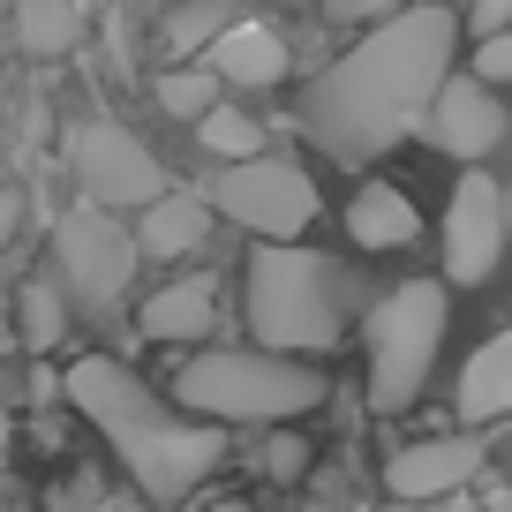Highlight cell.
<instances>
[{"label":"cell","mask_w":512,"mask_h":512,"mask_svg":"<svg viewBox=\"0 0 512 512\" xmlns=\"http://www.w3.org/2000/svg\"><path fill=\"white\" fill-rule=\"evenodd\" d=\"M452 46H460V16L415 0L400 16L369 23L362 46H347L317 83L302 91V128L324 159H384V151L415 136L430 113L437 83L452 76Z\"/></svg>","instance_id":"cell-1"},{"label":"cell","mask_w":512,"mask_h":512,"mask_svg":"<svg viewBox=\"0 0 512 512\" xmlns=\"http://www.w3.org/2000/svg\"><path fill=\"white\" fill-rule=\"evenodd\" d=\"M61 392H68V407L113 445V460L128 467V482H136L151 505H181V497H196L211 475H219L226 430L204 422V415H189V407H174V400H159L121 354H76L68 377H61Z\"/></svg>","instance_id":"cell-2"},{"label":"cell","mask_w":512,"mask_h":512,"mask_svg":"<svg viewBox=\"0 0 512 512\" xmlns=\"http://www.w3.org/2000/svg\"><path fill=\"white\" fill-rule=\"evenodd\" d=\"M241 317L256 347L332 354L354 324V279L339 256H317L302 241H256L241 264Z\"/></svg>","instance_id":"cell-3"},{"label":"cell","mask_w":512,"mask_h":512,"mask_svg":"<svg viewBox=\"0 0 512 512\" xmlns=\"http://www.w3.org/2000/svg\"><path fill=\"white\" fill-rule=\"evenodd\" d=\"M166 400L189 415L219 422V430H272V422H302L309 407L332 400V384L309 354L279 347H204L174 369Z\"/></svg>","instance_id":"cell-4"},{"label":"cell","mask_w":512,"mask_h":512,"mask_svg":"<svg viewBox=\"0 0 512 512\" xmlns=\"http://www.w3.org/2000/svg\"><path fill=\"white\" fill-rule=\"evenodd\" d=\"M445 324H452V294L445 279H400L377 309L362 317V347H369V407L400 415L422 400L437 354H445Z\"/></svg>","instance_id":"cell-5"},{"label":"cell","mask_w":512,"mask_h":512,"mask_svg":"<svg viewBox=\"0 0 512 512\" xmlns=\"http://www.w3.org/2000/svg\"><path fill=\"white\" fill-rule=\"evenodd\" d=\"M136 234H128L121 211L106 204H76L61 226H53V279H61L68 309L91 324H106L113 309L128 302V279H136Z\"/></svg>","instance_id":"cell-6"},{"label":"cell","mask_w":512,"mask_h":512,"mask_svg":"<svg viewBox=\"0 0 512 512\" xmlns=\"http://www.w3.org/2000/svg\"><path fill=\"white\" fill-rule=\"evenodd\" d=\"M204 204L226 211V219H234L241 234H256V241H302L309 226H317V181L294 159L249 151V159H226L219 174H211Z\"/></svg>","instance_id":"cell-7"},{"label":"cell","mask_w":512,"mask_h":512,"mask_svg":"<svg viewBox=\"0 0 512 512\" xmlns=\"http://www.w3.org/2000/svg\"><path fill=\"white\" fill-rule=\"evenodd\" d=\"M68 174H76L83 204H106V211H136L166 189L159 151L121 121H76L68 128Z\"/></svg>","instance_id":"cell-8"},{"label":"cell","mask_w":512,"mask_h":512,"mask_svg":"<svg viewBox=\"0 0 512 512\" xmlns=\"http://www.w3.org/2000/svg\"><path fill=\"white\" fill-rule=\"evenodd\" d=\"M497 264H505V189L482 166H467L445 204V279L452 287H490Z\"/></svg>","instance_id":"cell-9"},{"label":"cell","mask_w":512,"mask_h":512,"mask_svg":"<svg viewBox=\"0 0 512 512\" xmlns=\"http://www.w3.org/2000/svg\"><path fill=\"white\" fill-rule=\"evenodd\" d=\"M422 128H430V144L445 151V159H490L497 144H505V98H497V83L482 76H445L430 98V113H422Z\"/></svg>","instance_id":"cell-10"},{"label":"cell","mask_w":512,"mask_h":512,"mask_svg":"<svg viewBox=\"0 0 512 512\" xmlns=\"http://www.w3.org/2000/svg\"><path fill=\"white\" fill-rule=\"evenodd\" d=\"M475 467H482V437H475V430H460V437H422V445H400L392 460H384V490L430 505V497L460 490Z\"/></svg>","instance_id":"cell-11"},{"label":"cell","mask_w":512,"mask_h":512,"mask_svg":"<svg viewBox=\"0 0 512 512\" xmlns=\"http://www.w3.org/2000/svg\"><path fill=\"white\" fill-rule=\"evenodd\" d=\"M204 68H211L219 83H234V91H272V83L287 76V38H279L272 23L234 16V23L204 46Z\"/></svg>","instance_id":"cell-12"},{"label":"cell","mask_w":512,"mask_h":512,"mask_svg":"<svg viewBox=\"0 0 512 512\" xmlns=\"http://www.w3.org/2000/svg\"><path fill=\"white\" fill-rule=\"evenodd\" d=\"M136 332L151 347H196V339L219 332V287L211 279H166L144 309H136Z\"/></svg>","instance_id":"cell-13"},{"label":"cell","mask_w":512,"mask_h":512,"mask_svg":"<svg viewBox=\"0 0 512 512\" xmlns=\"http://www.w3.org/2000/svg\"><path fill=\"white\" fill-rule=\"evenodd\" d=\"M136 256H151V264H181L189 249H204L211 234V204L204 196H181V189H159L151 204H136Z\"/></svg>","instance_id":"cell-14"},{"label":"cell","mask_w":512,"mask_h":512,"mask_svg":"<svg viewBox=\"0 0 512 512\" xmlns=\"http://www.w3.org/2000/svg\"><path fill=\"white\" fill-rule=\"evenodd\" d=\"M415 234H422V211H415L407 189H392V181H362V189L347 196V241H354V249L384 256V249H407Z\"/></svg>","instance_id":"cell-15"},{"label":"cell","mask_w":512,"mask_h":512,"mask_svg":"<svg viewBox=\"0 0 512 512\" xmlns=\"http://www.w3.org/2000/svg\"><path fill=\"white\" fill-rule=\"evenodd\" d=\"M452 407H460L467 430H490V422H505V415H512V324H505L497 339H482L475 354H467Z\"/></svg>","instance_id":"cell-16"},{"label":"cell","mask_w":512,"mask_h":512,"mask_svg":"<svg viewBox=\"0 0 512 512\" xmlns=\"http://www.w3.org/2000/svg\"><path fill=\"white\" fill-rule=\"evenodd\" d=\"M8 31L31 61H61L83 38V8L76 0H8Z\"/></svg>","instance_id":"cell-17"},{"label":"cell","mask_w":512,"mask_h":512,"mask_svg":"<svg viewBox=\"0 0 512 512\" xmlns=\"http://www.w3.org/2000/svg\"><path fill=\"white\" fill-rule=\"evenodd\" d=\"M8 324H16V347L53 354V347L68 339V324H76V309H68L61 279H23V294H16V309H8Z\"/></svg>","instance_id":"cell-18"},{"label":"cell","mask_w":512,"mask_h":512,"mask_svg":"<svg viewBox=\"0 0 512 512\" xmlns=\"http://www.w3.org/2000/svg\"><path fill=\"white\" fill-rule=\"evenodd\" d=\"M189 128H196V144H204L211 159H249V151H264V121L241 113V106H226V98H211Z\"/></svg>","instance_id":"cell-19"},{"label":"cell","mask_w":512,"mask_h":512,"mask_svg":"<svg viewBox=\"0 0 512 512\" xmlns=\"http://www.w3.org/2000/svg\"><path fill=\"white\" fill-rule=\"evenodd\" d=\"M234 16H241V0H181V8H166L159 46H166V53H204Z\"/></svg>","instance_id":"cell-20"},{"label":"cell","mask_w":512,"mask_h":512,"mask_svg":"<svg viewBox=\"0 0 512 512\" xmlns=\"http://www.w3.org/2000/svg\"><path fill=\"white\" fill-rule=\"evenodd\" d=\"M151 98H159V113H174V121H196V113L219 98V76H211V68H159V76H151Z\"/></svg>","instance_id":"cell-21"},{"label":"cell","mask_w":512,"mask_h":512,"mask_svg":"<svg viewBox=\"0 0 512 512\" xmlns=\"http://www.w3.org/2000/svg\"><path fill=\"white\" fill-rule=\"evenodd\" d=\"M256 460H264V475H272L279 490H294V482L309 475V437H294V430H279V422H272V445L256 452Z\"/></svg>","instance_id":"cell-22"},{"label":"cell","mask_w":512,"mask_h":512,"mask_svg":"<svg viewBox=\"0 0 512 512\" xmlns=\"http://www.w3.org/2000/svg\"><path fill=\"white\" fill-rule=\"evenodd\" d=\"M475 76L482 83H512V23L490 38H475Z\"/></svg>","instance_id":"cell-23"},{"label":"cell","mask_w":512,"mask_h":512,"mask_svg":"<svg viewBox=\"0 0 512 512\" xmlns=\"http://www.w3.org/2000/svg\"><path fill=\"white\" fill-rule=\"evenodd\" d=\"M400 8H415V0H324L332 23H384V16H400Z\"/></svg>","instance_id":"cell-24"},{"label":"cell","mask_w":512,"mask_h":512,"mask_svg":"<svg viewBox=\"0 0 512 512\" xmlns=\"http://www.w3.org/2000/svg\"><path fill=\"white\" fill-rule=\"evenodd\" d=\"M23 211H31V196H23V181H0V256L16 249V234H23Z\"/></svg>","instance_id":"cell-25"},{"label":"cell","mask_w":512,"mask_h":512,"mask_svg":"<svg viewBox=\"0 0 512 512\" xmlns=\"http://www.w3.org/2000/svg\"><path fill=\"white\" fill-rule=\"evenodd\" d=\"M505 23H512V0H467V31H475V38L505 31Z\"/></svg>","instance_id":"cell-26"},{"label":"cell","mask_w":512,"mask_h":512,"mask_svg":"<svg viewBox=\"0 0 512 512\" xmlns=\"http://www.w3.org/2000/svg\"><path fill=\"white\" fill-rule=\"evenodd\" d=\"M98 512H159V505H151V497L136 490V497H98Z\"/></svg>","instance_id":"cell-27"},{"label":"cell","mask_w":512,"mask_h":512,"mask_svg":"<svg viewBox=\"0 0 512 512\" xmlns=\"http://www.w3.org/2000/svg\"><path fill=\"white\" fill-rule=\"evenodd\" d=\"M430 512H475V505H467L460 490H445V497H430Z\"/></svg>","instance_id":"cell-28"},{"label":"cell","mask_w":512,"mask_h":512,"mask_svg":"<svg viewBox=\"0 0 512 512\" xmlns=\"http://www.w3.org/2000/svg\"><path fill=\"white\" fill-rule=\"evenodd\" d=\"M377 512H430V505H415V497H392V505H377Z\"/></svg>","instance_id":"cell-29"},{"label":"cell","mask_w":512,"mask_h":512,"mask_svg":"<svg viewBox=\"0 0 512 512\" xmlns=\"http://www.w3.org/2000/svg\"><path fill=\"white\" fill-rule=\"evenodd\" d=\"M8 347H16V324H8V309H0V354H8Z\"/></svg>","instance_id":"cell-30"},{"label":"cell","mask_w":512,"mask_h":512,"mask_svg":"<svg viewBox=\"0 0 512 512\" xmlns=\"http://www.w3.org/2000/svg\"><path fill=\"white\" fill-rule=\"evenodd\" d=\"M204 512H249V505H241V497H219V505H204Z\"/></svg>","instance_id":"cell-31"},{"label":"cell","mask_w":512,"mask_h":512,"mask_svg":"<svg viewBox=\"0 0 512 512\" xmlns=\"http://www.w3.org/2000/svg\"><path fill=\"white\" fill-rule=\"evenodd\" d=\"M0 151H8V113H0Z\"/></svg>","instance_id":"cell-32"},{"label":"cell","mask_w":512,"mask_h":512,"mask_svg":"<svg viewBox=\"0 0 512 512\" xmlns=\"http://www.w3.org/2000/svg\"><path fill=\"white\" fill-rule=\"evenodd\" d=\"M0 23H8V0H0Z\"/></svg>","instance_id":"cell-33"},{"label":"cell","mask_w":512,"mask_h":512,"mask_svg":"<svg viewBox=\"0 0 512 512\" xmlns=\"http://www.w3.org/2000/svg\"><path fill=\"white\" fill-rule=\"evenodd\" d=\"M23 512H31V505H23Z\"/></svg>","instance_id":"cell-34"}]
</instances>
